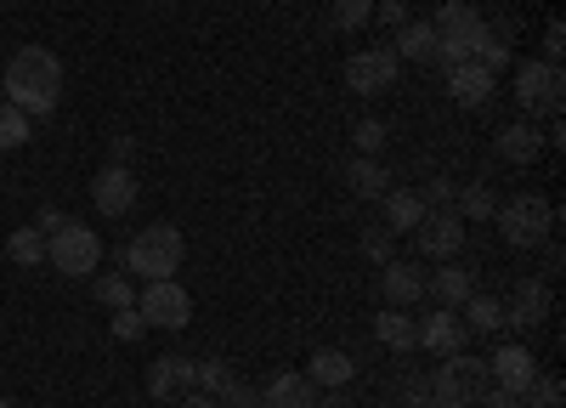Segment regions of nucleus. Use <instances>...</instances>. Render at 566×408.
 Returning <instances> with one entry per match:
<instances>
[{
  "label": "nucleus",
  "instance_id": "obj_1",
  "mask_svg": "<svg viewBox=\"0 0 566 408\" xmlns=\"http://www.w3.org/2000/svg\"><path fill=\"white\" fill-rule=\"evenodd\" d=\"M7 103L23 108L29 119H45L63 103V63L45 45H23V52L7 63Z\"/></svg>",
  "mask_w": 566,
  "mask_h": 408
},
{
  "label": "nucleus",
  "instance_id": "obj_2",
  "mask_svg": "<svg viewBox=\"0 0 566 408\" xmlns=\"http://www.w3.org/2000/svg\"><path fill=\"white\" fill-rule=\"evenodd\" d=\"M493 221L510 250H544L555 233V205L544 193H515V199H499Z\"/></svg>",
  "mask_w": 566,
  "mask_h": 408
},
{
  "label": "nucleus",
  "instance_id": "obj_3",
  "mask_svg": "<svg viewBox=\"0 0 566 408\" xmlns=\"http://www.w3.org/2000/svg\"><path fill=\"white\" fill-rule=\"evenodd\" d=\"M181 261H187V239L176 233L170 221H159V227H142V233L125 244V266L136 272V279H176L181 272Z\"/></svg>",
  "mask_w": 566,
  "mask_h": 408
},
{
  "label": "nucleus",
  "instance_id": "obj_4",
  "mask_svg": "<svg viewBox=\"0 0 566 408\" xmlns=\"http://www.w3.org/2000/svg\"><path fill=\"white\" fill-rule=\"evenodd\" d=\"M488 391V357H470V352H453L437 363L431 375V402L437 408H476Z\"/></svg>",
  "mask_w": 566,
  "mask_h": 408
},
{
  "label": "nucleus",
  "instance_id": "obj_5",
  "mask_svg": "<svg viewBox=\"0 0 566 408\" xmlns=\"http://www.w3.org/2000/svg\"><path fill=\"white\" fill-rule=\"evenodd\" d=\"M45 261H52L63 279H85V272H97V261H103V239L91 233V227L69 221V227H57V233L45 239Z\"/></svg>",
  "mask_w": 566,
  "mask_h": 408
},
{
  "label": "nucleus",
  "instance_id": "obj_6",
  "mask_svg": "<svg viewBox=\"0 0 566 408\" xmlns=\"http://www.w3.org/2000/svg\"><path fill=\"white\" fill-rule=\"evenodd\" d=\"M136 312H142V324L148 329H187L193 324V295H187L176 279H154L148 290H136Z\"/></svg>",
  "mask_w": 566,
  "mask_h": 408
},
{
  "label": "nucleus",
  "instance_id": "obj_7",
  "mask_svg": "<svg viewBox=\"0 0 566 408\" xmlns=\"http://www.w3.org/2000/svg\"><path fill=\"white\" fill-rule=\"evenodd\" d=\"M515 103H522L527 114H560V103H566V80H560V69L555 63H522L515 69Z\"/></svg>",
  "mask_w": 566,
  "mask_h": 408
},
{
  "label": "nucleus",
  "instance_id": "obj_8",
  "mask_svg": "<svg viewBox=\"0 0 566 408\" xmlns=\"http://www.w3.org/2000/svg\"><path fill=\"white\" fill-rule=\"evenodd\" d=\"M402 74V57L391 52V45H368V52H357L346 63V85H352V97H380V91H391Z\"/></svg>",
  "mask_w": 566,
  "mask_h": 408
},
{
  "label": "nucleus",
  "instance_id": "obj_9",
  "mask_svg": "<svg viewBox=\"0 0 566 408\" xmlns=\"http://www.w3.org/2000/svg\"><path fill=\"white\" fill-rule=\"evenodd\" d=\"M413 244H419L424 255H437V261H453V255L464 250V221H459V210H424L419 227H413Z\"/></svg>",
  "mask_w": 566,
  "mask_h": 408
},
{
  "label": "nucleus",
  "instance_id": "obj_10",
  "mask_svg": "<svg viewBox=\"0 0 566 408\" xmlns=\"http://www.w3.org/2000/svg\"><path fill=\"white\" fill-rule=\"evenodd\" d=\"M549 317V284H538V279H522L510 290V301H504V329H515V335H527V329H538Z\"/></svg>",
  "mask_w": 566,
  "mask_h": 408
},
{
  "label": "nucleus",
  "instance_id": "obj_11",
  "mask_svg": "<svg viewBox=\"0 0 566 408\" xmlns=\"http://www.w3.org/2000/svg\"><path fill=\"white\" fill-rule=\"evenodd\" d=\"M91 205H97L103 216L136 210V176H130V165H103L97 181H91Z\"/></svg>",
  "mask_w": 566,
  "mask_h": 408
},
{
  "label": "nucleus",
  "instance_id": "obj_12",
  "mask_svg": "<svg viewBox=\"0 0 566 408\" xmlns=\"http://www.w3.org/2000/svg\"><path fill=\"white\" fill-rule=\"evenodd\" d=\"M533 375H538V363H533V346H522V341H504V346L488 357V380L504 386V391H522Z\"/></svg>",
  "mask_w": 566,
  "mask_h": 408
},
{
  "label": "nucleus",
  "instance_id": "obj_13",
  "mask_svg": "<svg viewBox=\"0 0 566 408\" xmlns=\"http://www.w3.org/2000/svg\"><path fill=\"white\" fill-rule=\"evenodd\" d=\"M493 91H499V74H488L476 57L448 69V97H453L459 108H482V103H493Z\"/></svg>",
  "mask_w": 566,
  "mask_h": 408
},
{
  "label": "nucleus",
  "instance_id": "obj_14",
  "mask_svg": "<svg viewBox=\"0 0 566 408\" xmlns=\"http://www.w3.org/2000/svg\"><path fill=\"white\" fill-rule=\"evenodd\" d=\"M306 380L323 386V391H346V386L357 380V363H352V352H340V346H317V352L306 357Z\"/></svg>",
  "mask_w": 566,
  "mask_h": 408
},
{
  "label": "nucleus",
  "instance_id": "obj_15",
  "mask_svg": "<svg viewBox=\"0 0 566 408\" xmlns=\"http://www.w3.org/2000/svg\"><path fill=\"white\" fill-rule=\"evenodd\" d=\"M493 154H499L504 165H533V159L544 154V130H538L533 119H515V125H504V130L493 136Z\"/></svg>",
  "mask_w": 566,
  "mask_h": 408
},
{
  "label": "nucleus",
  "instance_id": "obj_16",
  "mask_svg": "<svg viewBox=\"0 0 566 408\" xmlns=\"http://www.w3.org/2000/svg\"><path fill=\"white\" fill-rule=\"evenodd\" d=\"M464 341H470V329L459 324V317H453L448 306H437V312L419 324V346H424V352H437V357H453V352H464Z\"/></svg>",
  "mask_w": 566,
  "mask_h": 408
},
{
  "label": "nucleus",
  "instance_id": "obj_17",
  "mask_svg": "<svg viewBox=\"0 0 566 408\" xmlns=\"http://www.w3.org/2000/svg\"><path fill=\"white\" fill-rule=\"evenodd\" d=\"M193 375H199V363H193V357H181V352L154 357V369H148V397H154V402H170V391L193 386Z\"/></svg>",
  "mask_w": 566,
  "mask_h": 408
},
{
  "label": "nucleus",
  "instance_id": "obj_18",
  "mask_svg": "<svg viewBox=\"0 0 566 408\" xmlns=\"http://www.w3.org/2000/svg\"><path fill=\"white\" fill-rule=\"evenodd\" d=\"M424 295H437V306H464L470 295H476V279H470V266H459V261H442L431 279H424Z\"/></svg>",
  "mask_w": 566,
  "mask_h": 408
},
{
  "label": "nucleus",
  "instance_id": "obj_19",
  "mask_svg": "<svg viewBox=\"0 0 566 408\" xmlns=\"http://www.w3.org/2000/svg\"><path fill=\"white\" fill-rule=\"evenodd\" d=\"M312 402H317V386L301 369H283L261 386V408H312Z\"/></svg>",
  "mask_w": 566,
  "mask_h": 408
},
{
  "label": "nucleus",
  "instance_id": "obj_20",
  "mask_svg": "<svg viewBox=\"0 0 566 408\" xmlns=\"http://www.w3.org/2000/svg\"><path fill=\"white\" fill-rule=\"evenodd\" d=\"M380 290H386L391 306L424 301V266H413V261H386V266H380Z\"/></svg>",
  "mask_w": 566,
  "mask_h": 408
},
{
  "label": "nucleus",
  "instance_id": "obj_21",
  "mask_svg": "<svg viewBox=\"0 0 566 408\" xmlns=\"http://www.w3.org/2000/svg\"><path fill=\"white\" fill-rule=\"evenodd\" d=\"M374 341H380L386 352H413L419 346V324L408 317V306H386L380 317H374Z\"/></svg>",
  "mask_w": 566,
  "mask_h": 408
},
{
  "label": "nucleus",
  "instance_id": "obj_22",
  "mask_svg": "<svg viewBox=\"0 0 566 408\" xmlns=\"http://www.w3.org/2000/svg\"><path fill=\"white\" fill-rule=\"evenodd\" d=\"M346 188H352L357 199H386V193H391V170H386V159L357 154V159L346 165Z\"/></svg>",
  "mask_w": 566,
  "mask_h": 408
},
{
  "label": "nucleus",
  "instance_id": "obj_23",
  "mask_svg": "<svg viewBox=\"0 0 566 408\" xmlns=\"http://www.w3.org/2000/svg\"><path fill=\"white\" fill-rule=\"evenodd\" d=\"M391 52H397L402 63H437V29L408 18V23L397 29V45H391Z\"/></svg>",
  "mask_w": 566,
  "mask_h": 408
},
{
  "label": "nucleus",
  "instance_id": "obj_24",
  "mask_svg": "<svg viewBox=\"0 0 566 408\" xmlns=\"http://www.w3.org/2000/svg\"><path fill=\"white\" fill-rule=\"evenodd\" d=\"M453 210H459V221H493V210H499L493 181H464L453 193Z\"/></svg>",
  "mask_w": 566,
  "mask_h": 408
},
{
  "label": "nucleus",
  "instance_id": "obj_25",
  "mask_svg": "<svg viewBox=\"0 0 566 408\" xmlns=\"http://www.w3.org/2000/svg\"><path fill=\"white\" fill-rule=\"evenodd\" d=\"M459 324H464L470 335H499V329H504V301H499V295H470Z\"/></svg>",
  "mask_w": 566,
  "mask_h": 408
},
{
  "label": "nucleus",
  "instance_id": "obj_26",
  "mask_svg": "<svg viewBox=\"0 0 566 408\" xmlns=\"http://www.w3.org/2000/svg\"><path fill=\"white\" fill-rule=\"evenodd\" d=\"M380 205H386V227H391V233H413L419 216H424V199L413 188H391Z\"/></svg>",
  "mask_w": 566,
  "mask_h": 408
},
{
  "label": "nucleus",
  "instance_id": "obj_27",
  "mask_svg": "<svg viewBox=\"0 0 566 408\" xmlns=\"http://www.w3.org/2000/svg\"><path fill=\"white\" fill-rule=\"evenodd\" d=\"M7 255L18 266H40L45 261V233H40V227H18V233L7 239Z\"/></svg>",
  "mask_w": 566,
  "mask_h": 408
},
{
  "label": "nucleus",
  "instance_id": "obj_28",
  "mask_svg": "<svg viewBox=\"0 0 566 408\" xmlns=\"http://www.w3.org/2000/svg\"><path fill=\"white\" fill-rule=\"evenodd\" d=\"M522 402H527V408H560V402H566L560 375H533V380L522 386Z\"/></svg>",
  "mask_w": 566,
  "mask_h": 408
},
{
  "label": "nucleus",
  "instance_id": "obj_29",
  "mask_svg": "<svg viewBox=\"0 0 566 408\" xmlns=\"http://www.w3.org/2000/svg\"><path fill=\"white\" fill-rule=\"evenodd\" d=\"M29 143V114L12 108V103H0V154H18Z\"/></svg>",
  "mask_w": 566,
  "mask_h": 408
},
{
  "label": "nucleus",
  "instance_id": "obj_30",
  "mask_svg": "<svg viewBox=\"0 0 566 408\" xmlns=\"http://www.w3.org/2000/svg\"><path fill=\"white\" fill-rule=\"evenodd\" d=\"M386 136H391L386 119H357V125H352V148L368 154V159H380V154H386Z\"/></svg>",
  "mask_w": 566,
  "mask_h": 408
},
{
  "label": "nucleus",
  "instance_id": "obj_31",
  "mask_svg": "<svg viewBox=\"0 0 566 408\" xmlns=\"http://www.w3.org/2000/svg\"><path fill=\"white\" fill-rule=\"evenodd\" d=\"M232 380H239V369H232L227 357H205V363H199V375H193V386L210 391V397H221V386H232Z\"/></svg>",
  "mask_w": 566,
  "mask_h": 408
},
{
  "label": "nucleus",
  "instance_id": "obj_32",
  "mask_svg": "<svg viewBox=\"0 0 566 408\" xmlns=\"http://www.w3.org/2000/svg\"><path fill=\"white\" fill-rule=\"evenodd\" d=\"M97 301L108 312H119V306H136V290H130L125 272H103V279H97Z\"/></svg>",
  "mask_w": 566,
  "mask_h": 408
},
{
  "label": "nucleus",
  "instance_id": "obj_33",
  "mask_svg": "<svg viewBox=\"0 0 566 408\" xmlns=\"http://www.w3.org/2000/svg\"><path fill=\"white\" fill-rule=\"evenodd\" d=\"M363 255H368L374 266L397 261V233H391V227H368V233H363Z\"/></svg>",
  "mask_w": 566,
  "mask_h": 408
},
{
  "label": "nucleus",
  "instance_id": "obj_34",
  "mask_svg": "<svg viewBox=\"0 0 566 408\" xmlns=\"http://www.w3.org/2000/svg\"><path fill=\"white\" fill-rule=\"evenodd\" d=\"M453 193H459V181H453V176H431V181L419 188L424 210H453Z\"/></svg>",
  "mask_w": 566,
  "mask_h": 408
},
{
  "label": "nucleus",
  "instance_id": "obj_35",
  "mask_svg": "<svg viewBox=\"0 0 566 408\" xmlns=\"http://www.w3.org/2000/svg\"><path fill=\"white\" fill-rule=\"evenodd\" d=\"M374 23V0H335V29H363Z\"/></svg>",
  "mask_w": 566,
  "mask_h": 408
},
{
  "label": "nucleus",
  "instance_id": "obj_36",
  "mask_svg": "<svg viewBox=\"0 0 566 408\" xmlns=\"http://www.w3.org/2000/svg\"><path fill=\"white\" fill-rule=\"evenodd\" d=\"M216 402H221V408H261V391H255L250 380H232V386H221Z\"/></svg>",
  "mask_w": 566,
  "mask_h": 408
},
{
  "label": "nucleus",
  "instance_id": "obj_37",
  "mask_svg": "<svg viewBox=\"0 0 566 408\" xmlns=\"http://www.w3.org/2000/svg\"><path fill=\"white\" fill-rule=\"evenodd\" d=\"M142 335H148L142 312H136V306H119V312H114V341H142Z\"/></svg>",
  "mask_w": 566,
  "mask_h": 408
},
{
  "label": "nucleus",
  "instance_id": "obj_38",
  "mask_svg": "<svg viewBox=\"0 0 566 408\" xmlns=\"http://www.w3.org/2000/svg\"><path fill=\"white\" fill-rule=\"evenodd\" d=\"M374 23L402 29V23H408V0H374Z\"/></svg>",
  "mask_w": 566,
  "mask_h": 408
},
{
  "label": "nucleus",
  "instance_id": "obj_39",
  "mask_svg": "<svg viewBox=\"0 0 566 408\" xmlns=\"http://www.w3.org/2000/svg\"><path fill=\"white\" fill-rule=\"evenodd\" d=\"M476 408H527V402H522V391L493 386V391H482V402H476Z\"/></svg>",
  "mask_w": 566,
  "mask_h": 408
},
{
  "label": "nucleus",
  "instance_id": "obj_40",
  "mask_svg": "<svg viewBox=\"0 0 566 408\" xmlns=\"http://www.w3.org/2000/svg\"><path fill=\"white\" fill-rule=\"evenodd\" d=\"M560 45H566V29H560V23H549V29H544V63H555V69H560Z\"/></svg>",
  "mask_w": 566,
  "mask_h": 408
},
{
  "label": "nucleus",
  "instance_id": "obj_41",
  "mask_svg": "<svg viewBox=\"0 0 566 408\" xmlns=\"http://www.w3.org/2000/svg\"><path fill=\"white\" fill-rule=\"evenodd\" d=\"M57 227H69V216H63L57 205H45V210H40V233H45V239H52V233H57Z\"/></svg>",
  "mask_w": 566,
  "mask_h": 408
},
{
  "label": "nucleus",
  "instance_id": "obj_42",
  "mask_svg": "<svg viewBox=\"0 0 566 408\" xmlns=\"http://www.w3.org/2000/svg\"><path fill=\"white\" fill-rule=\"evenodd\" d=\"M181 408H221V402H216V397H210V391H193V397H187V402H181Z\"/></svg>",
  "mask_w": 566,
  "mask_h": 408
},
{
  "label": "nucleus",
  "instance_id": "obj_43",
  "mask_svg": "<svg viewBox=\"0 0 566 408\" xmlns=\"http://www.w3.org/2000/svg\"><path fill=\"white\" fill-rule=\"evenodd\" d=\"M312 408H346V391H328L323 402H312Z\"/></svg>",
  "mask_w": 566,
  "mask_h": 408
},
{
  "label": "nucleus",
  "instance_id": "obj_44",
  "mask_svg": "<svg viewBox=\"0 0 566 408\" xmlns=\"http://www.w3.org/2000/svg\"><path fill=\"white\" fill-rule=\"evenodd\" d=\"M0 408H18V397H0Z\"/></svg>",
  "mask_w": 566,
  "mask_h": 408
}]
</instances>
